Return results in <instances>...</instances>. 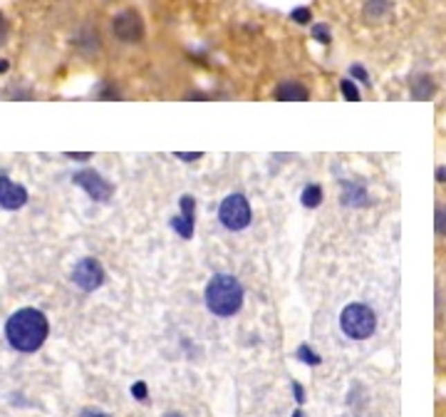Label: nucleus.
<instances>
[{"mask_svg":"<svg viewBox=\"0 0 446 417\" xmlns=\"http://www.w3.org/2000/svg\"><path fill=\"white\" fill-rule=\"evenodd\" d=\"M25 204H28V191H25V186L8 177H0V206L8 208V211H18Z\"/></svg>","mask_w":446,"mask_h":417,"instance_id":"obj_8","label":"nucleus"},{"mask_svg":"<svg viewBox=\"0 0 446 417\" xmlns=\"http://www.w3.org/2000/svg\"><path fill=\"white\" fill-rule=\"evenodd\" d=\"M411 92H414L416 100H429V97L434 95V82H431L427 75H422V78L411 85Z\"/></svg>","mask_w":446,"mask_h":417,"instance_id":"obj_13","label":"nucleus"},{"mask_svg":"<svg viewBox=\"0 0 446 417\" xmlns=\"http://www.w3.org/2000/svg\"><path fill=\"white\" fill-rule=\"evenodd\" d=\"M313 37H315L317 42H322V45H327V42H330V33H327V25H313Z\"/></svg>","mask_w":446,"mask_h":417,"instance_id":"obj_17","label":"nucleus"},{"mask_svg":"<svg viewBox=\"0 0 446 417\" xmlns=\"http://www.w3.org/2000/svg\"><path fill=\"white\" fill-rule=\"evenodd\" d=\"M167 417H184V415H178V412H169Z\"/></svg>","mask_w":446,"mask_h":417,"instance_id":"obj_28","label":"nucleus"},{"mask_svg":"<svg viewBox=\"0 0 446 417\" xmlns=\"http://www.w3.org/2000/svg\"><path fill=\"white\" fill-rule=\"evenodd\" d=\"M275 97H278L280 102H308L310 100L308 89H305L300 82L278 85V89H275Z\"/></svg>","mask_w":446,"mask_h":417,"instance_id":"obj_10","label":"nucleus"},{"mask_svg":"<svg viewBox=\"0 0 446 417\" xmlns=\"http://www.w3.org/2000/svg\"><path fill=\"white\" fill-rule=\"evenodd\" d=\"M178 159H186V161H194V159H201V152H196V154H176Z\"/></svg>","mask_w":446,"mask_h":417,"instance_id":"obj_24","label":"nucleus"},{"mask_svg":"<svg viewBox=\"0 0 446 417\" xmlns=\"http://www.w3.org/2000/svg\"><path fill=\"white\" fill-rule=\"evenodd\" d=\"M292 417H303V412H295V415H292Z\"/></svg>","mask_w":446,"mask_h":417,"instance_id":"obj_29","label":"nucleus"},{"mask_svg":"<svg viewBox=\"0 0 446 417\" xmlns=\"http://www.w3.org/2000/svg\"><path fill=\"white\" fill-rule=\"evenodd\" d=\"M340 326H342V333L352 340H364L375 333L377 328V316L375 310L364 303H350L345 305L342 316H340Z\"/></svg>","mask_w":446,"mask_h":417,"instance_id":"obj_3","label":"nucleus"},{"mask_svg":"<svg viewBox=\"0 0 446 417\" xmlns=\"http://www.w3.org/2000/svg\"><path fill=\"white\" fill-rule=\"evenodd\" d=\"M436 231L446 233V208L444 206L436 208Z\"/></svg>","mask_w":446,"mask_h":417,"instance_id":"obj_19","label":"nucleus"},{"mask_svg":"<svg viewBox=\"0 0 446 417\" xmlns=\"http://www.w3.org/2000/svg\"><path fill=\"white\" fill-rule=\"evenodd\" d=\"M219 219L221 224L231 231H243L245 227L253 219V211H250V204L243 194H231V197L223 199L219 208Z\"/></svg>","mask_w":446,"mask_h":417,"instance_id":"obj_4","label":"nucleus"},{"mask_svg":"<svg viewBox=\"0 0 446 417\" xmlns=\"http://www.w3.org/2000/svg\"><path fill=\"white\" fill-rule=\"evenodd\" d=\"M297 357H300V360H305L308 365H320V357H317L313 351H310L308 346H300V348H297Z\"/></svg>","mask_w":446,"mask_h":417,"instance_id":"obj_16","label":"nucleus"},{"mask_svg":"<svg viewBox=\"0 0 446 417\" xmlns=\"http://www.w3.org/2000/svg\"><path fill=\"white\" fill-rule=\"evenodd\" d=\"M6 35V20H3V15H0V37Z\"/></svg>","mask_w":446,"mask_h":417,"instance_id":"obj_26","label":"nucleus"},{"mask_svg":"<svg viewBox=\"0 0 446 417\" xmlns=\"http://www.w3.org/2000/svg\"><path fill=\"white\" fill-rule=\"evenodd\" d=\"M194 221H196V202L191 197H181V214L171 219V229L181 238L194 236Z\"/></svg>","mask_w":446,"mask_h":417,"instance_id":"obj_9","label":"nucleus"},{"mask_svg":"<svg viewBox=\"0 0 446 417\" xmlns=\"http://www.w3.org/2000/svg\"><path fill=\"white\" fill-rule=\"evenodd\" d=\"M67 157H70V159H77V161H89V159H92V154H89V152H67Z\"/></svg>","mask_w":446,"mask_h":417,"instance_id":"obj_21","label":"nucleus"},{"mask_svg":"<svg viewBox=\"0 0 446 417\" xmlns=\"http://www.w3.org/2000/svg\"><path fill=\"white\" fill-rule=\"evenodd\" d=\"M290 18L295 20V23H300V25H308L313 15H310L308 8H297V10H292V12H290Z\"/></svg>","mask_w":446,"mask_h":417,"instance_id":"obj_18","label":"nucleus"},{"mask_svg":"<svg viewBox=\"0 0 446 417\" xmlns=\"http://www.w3.org/2000/svg\"><path fill=\"white\" fill-rule=\"evenodd\" d=\"M300 202H303V206L308 208H315L322 204V189L320 184H308L303 189V194H300Z\"/></svg>","mask_w":446,"mask_h":417,"instance_id":"obj_12","label":"nucleus"},{"mask_svg":"<svg viewBox=\"0 0 446 417\" xmlns=\"http://www.w3.org/2000/svg\"><path fill=\"white\" fill-rule=\"evenodd\" d=\"M72 181H75L80 189L87 191L89 199H95V202H109V197H112V191H114L112 184H109L107 179H102L95 169H82V172H77L72 177Z\"/></svg>","mask_w":446,"mask_h":417,"instance_id":"obj_6","label":"nucleus"},{"mask_svg":"<svg viewBox=\"0 0 446 417\" xmlns=\"http://www.w3.org/2000/svg\"><path fill=\"white\" fill-rule=\"evenodd\" d=\"M48 318L37 308H20L15 310L6 323V338L15 351L35 353L48 340Z\"/></svg>","mask_w":446,"mask_h":417,"instance_id":"obj_1","label":"nucleus"},{"mask_svg":"<svg viewBox=\"0 0 446 417\" xmlns=\"http://www.w3.org/2000/svg\"><path fill=\"white\" fill-rule=\"evenodd\" d=\"M340 87H342V95H345V100H350V102L360 100V89L355 87V82H350V80H342V82H340Z\"/></svg>","mask_w":446,"mask_h":417,"instance_id":"obj_15","label":"nucleus"},{"mask_svg":"<svg viewBox=\"0 0 446 417\" xmlns=\"http://www.w3.org/2000/svg\"><path fill=\"white\" fill-rule=\"evenodd\" d=\"M342 202L347 204V206H364L367 204V191H364L362 184H350V181H345L342 184Z\"/></svg>","mask_w":446,"mask_h":417,"instance_id":"obj_11","label":"nucleus"},{"mask_svg":"<svg viewBox=\"0 0 446 417\" xmlns=\"http://www.w3.org/2000/svg\"><path fill=\"white\" fill-rule=\"evenodd\" d=\"M80 417H109L107 412H102V410H84Z\"/></svg>","mask_w":446,"mask_h":417,"instance_id":"obj_23","label":"nucleus"},{"mask_svg":"<svg viewBox=\"0 0 446 417\" xmlns=\"http://www.w3.org/2000/svg\"><path fill=\"white\" fill-rule=\"evenodd\" d=\"M112 30L119 40L137 42V40H142V35H144V23H142V18H139L137 10H124L112 20Z\"/></svg>","mask_w":446,"mask_h":417,"instance_id":"obj_7","label":"nucleus"},{"mask_svg":"<svg viewBox=\"0 0 446 417\" xmlns=\"http://www.w3.org/2000/svg\"><path fill=\"white\" fill-rule=\"evenodd\" d=\"M352 78H357V80H362V82H367V72L362 70L360 65H352Z\"/></svg>","mask_w":446,"mask_h":417,"instance_id":"obj_22","label":"nucleus"},{"mask_svg":"<svg viewBox=\"0 0 446 417\" xmlns=\"http://www.w3.org/2000/svg\"><path fill=\"white\" fill-rule=\"evenodd\" d=\"M389 10V3L387 0H369L367 3V15L369 18H377V15H382V12Z\"/></svg>","mask_w":446,"mask_h":417,"instance_id":"obj_14","label":"nucleus"},{"mask_svg":"<svg viewBox=\"0 0 446 417\" xmlns=\"http://www.w3.org/2000/svg\"><path fill=\"white\" fill-rule=\"evenodd\" d=\"M72 281H75V286L82 288V291H97V288L104 283V268L97 258H82L77 261L75 271H72Z\"/></svg>","mask_w":446,"mask_h":417,"instance_id":"obj_5","label":"nucleus"},{"mask_svg":"<svg viewBox=\"0 0 446 417\" xmlns=\"http://www.w3.org/2000/svg\"><path fill=\"white\" fill-rule=\"evenodd\" d=\"M436 179H439V181H446V169H439V172H436Z\"/></svg>","mask_w":446,"mask_h":417,"instance_id":"obj_25","label":"nucleus"},{"mask_svg":"<svg viewBox=\"0 0 446 417\" xmlns=\"http://www.w3.org/2000/svg\"><path fill=\"white\" fill-rule=\"evenodd\" d=\"M0 72H8V62H6V60H0Z\"/></svg>","mask_w":446,"mask_h":417,"instance_id":"obj_27","label":"nucleus"},{"mask_svg":"<svg viewBox=\"0 0 446 417\" xmlns=\"http://www.w3.org/2000/svg\"><path fill=\"white\" fill-rule=\"evenodd\" d=\"M206 305L208 310L219 318H231L236 316L241 305H243V286L238 283V278L228 274H219L208 281L206 286Z\"/></svg>","mask_w":446,"mask_h":417,"instance_id":"obj_2","label":"nucleus"},{"mask_svg":"<svg viewBox=\"0 0 446 417\" xmlns=\"http://www.w3.org/2000/svg\"><path fill=\"white\" fill-rule=\"evenodd\" d=\"M131 395L137 400H147V385H144V382H134V385H131Z\"/></svg>","mask_w":446,"mask_h":417,"instance_id":"obj_20","label":"nucleus"}]
</instances>
